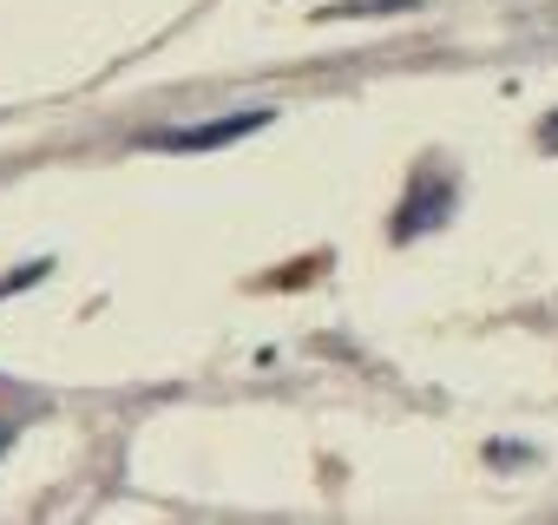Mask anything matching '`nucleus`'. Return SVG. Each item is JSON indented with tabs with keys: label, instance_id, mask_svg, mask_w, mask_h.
<instances>
[{
	"label": "nucleus",
	"instance_id": "obj_1",
	"mask_svg": "<svg viewBox=\"0 0 558 525\" xmlns=\"http://www.w3.org/2000/svg\"><path fill=\"white\" fill-rule=\"evenodd\" d=\"M447 210H453V178L421 171V178H414V191H408V197H401V210H395V243H408V236L434 230Z\"/></svg>",
	"mask_w": 558,
	"mask_h": 525
},
{
	"label": "nucleus",
	"instance_id": "obj_2",
	"mask_svg": "<svg viewBox=\"0 0 558 525\" xmlns=\"http://www.w3.org/2000/svg\"><path fill=\"white\" fill-rule=\"evenodd\" d=\"M263 125H269V112L256 106V112H236V119H210V125L158 132L151 145H165V151H217V145H236V138H250V132H263Z\"/></svg>",
	"mask_w": 558,
	"mask_h": 525
},
{
	"label": "nucleus",
	"instance_id": "obj_3",
	"mask_svg": "<svg viewBox=\"0 0 558 525\" xmlns=\"http://www.w3.org/2000/svg\"><path fill=\"white\" fill-rule=\"evenodd\" d=\"M538 151L558 158V112H545V125H538Z\"/></svg>",
	"mask_w": 558,
	"mask_h": 525
},
{
	"label": "nucleus",
	"instance_id": "obj_4",
	"mask_svg": "<svg viewBox=\"0 0 558 525\" xmlns=\"http://www.w3.org/2000/svg\"><path fill=\"white\" fill-rule=\"evenodd\" d=\"M8 440H14V427H8V420H0V453H8Z\"/></svg>",
	"mask_w": 558,
	"mask_h": 525
}]
</instances>
